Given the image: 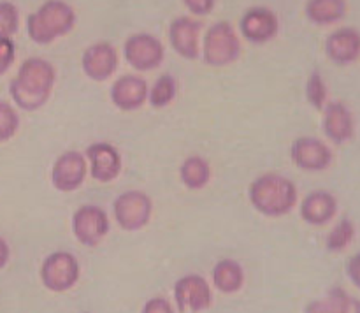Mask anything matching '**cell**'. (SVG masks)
Returning a JSON list of instances; mask_svg holds the SVG:
<instances>
[{"label": "cell", "mask_w": 360, "mask_h": 313, "mask_svg": "<svg viewBox=\"0 0 360 313\" xmlns=\"http://www.w3.org/2000/svg\"><path fill=\"white\" fill-rule=\"evenodd\" d=\"M55 83L56 67L42 56H28L11 79L9 95L16 108L37 111L48 104Z\"/></svg>", "instance_id": "6da1fadb"}, {"label": "cell", "mask_w": 360, "mask_h": 313, "mask_svg": "<svg viewBox=\"0 0 360 313\" xmlns=\"http://www.w3.org/2000/svg\"><path fill=\"white\" fill-rule=\"evenodd\" d=\"M248 200L253 210L267 218L287 217L299 203L297 185L280 172H264L248 186Z\"/></svg>", "instance_id": "7a4b0ae2"}, {"label": "cell", "mask_w": 360, "mask_h": 313, "mask_svg": "<svg viewBox=\"0 0 360 313\" xmlns=\"http://www.w3.org/2000/svg\"><path fill=\"white\" fill-rule=\"evenodd\" d=\"M76 9L65 0H46L27 16V34L39 46L53 44L74 30Z\"/></svg>", "instance_id": "3957f363"}, {"label": "cell", "mask_w": 360, "mask_h": 313, "mask_svg": "<svg viewBox=\"0 0 360 313\" xmlns=\"http://www.w3.org/2000/svg\"><path fill=\"white\" fill-rule=\"evenodd\" d=\"M243 44L239 32L227 20L210 25L200 42V58L210 67H227L238 62Z\"/></svg>", "instance_id": "277c9868"}, {"label": "cell", "mask_w": 360, "mask_h": 313, "mask_svg": "<svg viewBox=\"0 0 360 313\" xmlns=\"http://www.w3.org/2000/svg\"><path fill=\"white\" fill-rule=\"evenodd\" d=\"M123 58L139 72L157 70L165 60V46L150 32H134L123 42Z\"/></svg>", "instance_id": "5b68a950"}, {"label": "cell", "mask_w": 360, "mask_h": 313, "mask_svg": "<svg viewBox=\"0 0 360 313\" xmlns=\"http://www.w3.org/2000/svg\"><path fill=\"white\" fill-rule=\"evenodd\" d=\"M112 217L127 232L146 227L153 217V200L143 190H125L112 203Z\"/></svg>", "instance_id": "8992f818"}, {"label": "cell", "mask_w": 360, "mask_h": 313, "mask_svg": "<svg viewBox=\"0 0 360 313\" xmlns=\"http://www.w3.org/2000/svg\"><path fill=\"white\" fill-rule=\"evenodd\" d=\"M41 281L48 290L62 294L76 287L81 276V266L76 255L70 252H53L42 260L41 264Z\"/></svg>", "instance_id": "52a82bcc"}, {"label": "cell", "mask_w": 360, "mask_h": 313, "mask_svg": "<svg viewBox=\"0 0 360 313\" xmlns=\"http://www.w3.org/2000/svg\"><path fill=\"white\" fill-rule=\"evenodd\" d=\"M72 234L77 243L94 248L104 241L111 231V220L108 211L97 204H83L72 215Z\"/></svg>", "instance_id": "ba28073f"}, {"label": "cell", "mask_w": 360, "mask_h": 313, "mask_svg": "<svg viewBox=\"0 0 360 313\" xmlns=\"http://www.w3.org/2000/svg\"><path fill=\"white\" fill-rule=\"evenodd\" d=\"M88 176V162L84 153L77 150H67L56 157L53 162L49 179L53 189L58 192L70 193L79 190L84 185Z\"/></svg>", "instance_id": "9c48e42d"}, {"label": "cell", "mask_w": 360, "mask_h": 313, "mask_svg": "<svg viewBox=\"0 0 360 313\" xmlns=\"http://www.w3.org/2000/svg\"><path fill=\"white\" fill-rule=\"evenodd\" d=\"M239 37L253 46H264L280 32V20L271 7L253 6L243 13L239 20Z\"/></svg>", "instance_id": "30bf717a"}, {"label": "cell", "mask_w": 360, "mask_h": 313, "mask_svg": "<svg viewBox=\"0 0 360 313\" xmlns=\"http://www.w3.org/2000/svg\"><path fill=\"white\" fill-rule=\"evenodd\" d=\"M290 158L304 172H323L333 165L334 153L329 143L315 136H301L292 143Z\"/></svg>", "instance_id": "8fae6325"}, {"label": "cell", "mask_w": 360, "mask_h": 313, "mask_svg": "<svg viewBox=\"0 0 360 313\" xmlns=\"http://www.w3.org/2000/svg\"><path fill=\"white\" fill-rule=\"evenodd\" d=\"M88 176L97 183H111L122 174L123 157L118 148L108 141H95L84 150Z\"/></svg>", "instance_id": "7c38bea8"}, {"label": "cell", "mask_w": 360, "mask_h": 313, "mask_svg": "<svg viewBox=\"0 0 360 313\" xmlns=\"http://www.w3.org/2000/svg\"><path fill=\"white\" fill-rule=\"evenodd\" d=\"M120 67V53L115 44L108 41H97L86 46L81 55V70L88 79L104 83L116 74Z\"/></svg>", "instance_id": "4fadbf2b"}, {"label": "cell", "mask_w": 360, "mask_h": 313, "mask_svg": "<svg viewBox=\"0 0 360 313\" xmlns=\"http://www.w3.org/2000/svg\"><path fill=\"white\" fill-rule=\"evenodd\" d=\"M202 23L190 14L176 16L169 23L167 37L169 44L174 49L176 55L185 60L200 58V35H202Z\"/></svg>", "instance_id": "5bb4252c"}, {"label": "cell", "mask_w": 360, "mask_h": 313, "mask_svg": "<svg viewBox=\"0 0 360 313\" xmlns=\"http://www.w3.org/2000/svg\"><path fill=\"white\" fill-rule=\"evenodd\" d=\"M150 83L137 72H127L116 77L109 88V101L116 109L132 113L148 104Z\"/></svg>", "instance_id": "9a60e30c"}, {"label": "cell", "mask_w": 360, "mask_h": 313, "mask_svg": "<svg viewBox=\"0 0 360 313\" xmlns=\"http://www.w3.org/2000/svg\"><path fill=\"white\" fill-rule=\"evenodd\" d=\"M172 292L179 313H200L213 302V292L202 274H185L176 281Z\"/></svg>", "instance_id": "2e32d148"}, {"label": "cell", "mask_w": 360, "mask_h": 313, "mask_svg": "<svg viewBox=\"0 0 360 313\" xmlns=\"http://www.w3.org/2000/svg\"><path fill=\"white\" fill-rule=\"evenodd\" d=\"M322 132L336 146L350 143L355 137L354 111L343 101H329L322 109Z\"/></svg>", "instance_id": "e0dca14e"}, {"label": "cell", "mask_w": 360, "mask_h": 313, "mask_svg": "<svg viewBox=\"0 0 360 313\" xmlns=\"http://www.w3.org/2000/svg\"><path fill=\"white\" fill-rule=\"evenodd\" d=\"M326 56L334 65L347 67L360 60V30L355 27H338L323 42Z\"/></svg>", "instance_id": "ac0fdd59"}, {"label": "cell", "mask_w": 360, "mask_h": 313, "mask_svg": "<svg viewBox=\"0 0 360 313\" xmlns=\"http://www.w3.org/2000/svg\"><path fill=\"white\" fill-rule=\"evenodd\" d=\"M340 203L329 190H313L301 200L299 213L302 222L311 227H323L336 218Z\"/></svg>", "instance_id": "d6986e66"}, {"label": "cell", "mask_w": 360, "mask_h": 313, "mask_svg": "<svg viewBox=\"0 0 360 313\" xmlns=\"http://www.w3.org/2000/svg\"><path fill=\"white\" fill-rule=\"evenodd\" d=\"M348 14V0H306L304 16L316 27H333Z\"/></svg>", "instance_id": "ffe728a7"}, {"label": "cell", "mask_w": 360, "mask_h": 313, "mask_svg": "<svg viewBox=\"0 0 360 313\" xmlns=\"http://www.w3.org/2000/svg\"><path fill=\"white\" fill-rule=\"evenodd\" d=\"M211 278L221 294H236L245 285V269L238 260L221 259L214 264Z\"/></svg>", "instance_id": "44dd1931"}, {"label": "cell", "mask_w": 360, "mask_h": 313, "mask_svg": "<svg viewBox=\"0 0 360 313\" xmlns=\"http://www.w3.org/2000/svg\"><path fill=\"white\" fill-rule=\"evenodd\" d=\"M211 164L202 155H190L179 165V179L185 189L193 192L206 189L211 181Z\"/></svg>", "instance_id": "7402d4cb"}, {"label": "cell", "mask_w": 360, "mask_h": 313, "mask_svg": "<svg viewBox=\"0 0 360 313\" xmlns=\"http://www.w3.org/2000/svg\"><path fill=\"white\" fill-rule=\"evenodd\" d=\"M352 298L343 287L334 285L327 290L326 298L308 302L304 313H352Z\"/></svg>", "instance_id": "603a6c76"}, {"label": "cell", "mask_w": 360, "mask_h": 313, "mask_svg": "<svg viewBox=\"0 0 360 313\" xmlns=\"http://www.w3.org/2000/svg\"><path fill=\"white\" fill-rule=\"evenodd\" d=\"M178 97V81L171 72H164L151 83L148 90V104L155 109L171 106Z\"/></svg>", "instance_id": "cb8c5ba5"}, {"label": "cell", "mask_w": 360, "mask_h": 313, "mask_svg": "<svg viewBox=\"0 0 360 313\" xmlns=\"http://www.w3.org/2000/svg\"><path fill=\"white\" fill-rule=\"evenodd\" d=\"M355 236H357V227L352 218H341L334 227L330 229L329 234L326 238V248L330 253H341L354 243Z\"/></svg>", "instance_id": "d4e9b609"}, {"label": "cell", "mask_w": 360, "mask_h": 313, "mask_svg": "<svg viewBox=\"0 0 360 313\" xmlns=\"http://www.w3.org/2000/svg\"><path fill=\"white\" fill-rule=\"evenodd\" d=\"M304 97L313 109L322 113L329 102V87L320 70H311L304 84Z\"/></svg>", "instance_id": "484cf974"}, {"label": "cell", "mask_w": 360, "mask_h": 313, "mask_svg": "<svg viewBox=\"0 0 360 313\" xmlns=\"http://www.w3.org/2000/svg\"><path fill=\"white\" fill-rule=\"evenodd\" d=\"M21 118L18 109L6 101H0V143H7L18 134Z\"/></svg>", "instance_id": "4316f807"}, {"label": "cell", "mask_w": 360, "mask_h": 313, "mask_svg": "<svg viewBox=\"0 0 360 313\" xmlns=\"http://www.w3.org/2000/svg\"><path fill=\"white\" fill-rule=\"evenodd\" d=\"M20 30V9L14 2L0 0V35L13 37Z\"/></svg>", "instance_id": "83f0119b"}, {"label": "cell", "mask_w": 360, "mask_h": 313, "mask_svg": "<svg viewBox=\"0 0 360 313\" xmlns=\"http://www.w3.org/2000/svg\"><path fill=\"white\" fill-rule=\"evenodd\" d=\"M14 60H16V44L13 37L0 35V76H4L13 67Z\"/></svg>", "instance_id": "f1b7e54d"}, {"label": "cell", "mask_w": 360, "mask_h": 313, "mask_svg": "<svg viewBox=\"0 0 360 313\" xmlns=\"http://www.w3.org/2000/svg\"><path fill=\"white\" fill-rule=\"evenodd\" d=\"M183 6L190 13V16H207L213 13L217 0H181Z\"/></svg>", "instance_id": "f546056e"}, {"label": "cell", "mask_w": 360, "mask_h": 313, "mask_svg": "<svg viewBox=\"0 0 360 313\" xmlns=\"http://www.w3.org/2000/svg\"><path fill=\"white\" fill-rule=\"evenodd\" d=\"M141 313H176L171 302L165 298H151L144 302Z\"/></svg>", "instance_id": "4dcf8cb0"}, {"label": "cell", "mask_w": 360, "mask_h": 313, "mask_svg": "<svg viewBox=\"0 0 360 313\" xmlns=\"http://www.w3.org/2000/svg\"><path fill=\"white\" fill-rule=\"evenodd\" d=\"M347 276L360 290V252L347 260Z\"/></svg>", "instance_id": "1f68e13d"}, {"label": "cell", "mask_w": 360, "mask_h": 313, "mask_svg": "<svg viewBox=\"0 0 360 313\" xmlns=\"http://www.w3.org/2000/svg\"><path fill=\"white\" fill-rule=\"evenodd\" d=\"M11 259V248L9 245H7V241L4 238H0V269H4V267L7 266V262H9Z\"/></svg>", "instance_id": "d6a6232c"}, {"label": "cell", "mask_w": 360, "mask_h": 313, "mask_svg": "<svg viewBox=\"0 0 360 313\" xmlns=\"http://www.w3.org/2000/svg\"><path fill=\"white\" fill-rule=\"evenodd\" d=\"M352 313H360V299L352 301Z\"/></svg>", "instance_id": "836d02e7"}]
</instances>
